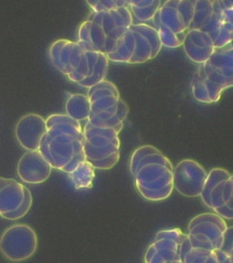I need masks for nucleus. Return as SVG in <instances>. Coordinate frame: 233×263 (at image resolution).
<instances>
[{
	"mask_svg": "<svg viewBox=\"0 0 233 263\" xmlns=\"http://www.w3.org/2000/svg\"><path fill=\"white\" fill-rule=\"evenodd\" d=\"M172 263H182V261H176V262H172Z\"/></svg>",
	"mask_w": 233,
	"mask_h": 263,
	"instance_id": "obj_29",
	"label": "nucleus"
},
{
	"mask_svg": "<svg viewBox=\"0 0 233 263\" xmlns=\"http://www.w3.org/2000/svg\"><path fill=\"white\" fill-rule=\"evenodd\" d=\"M188 239L180 229L160 230L144 254V263H172L181 261V245Z\"/></svg>",
	"mask_w": 233,
	"mask_h": 263,
	"instance_id": "obj_11",
	"label": "nucleus"
},
{
	"mask_svg": "<svg viewBox=\"0 0 233 263\" xmlns=\"http://www.w3.org/2000/svg\"><path fill=\"white\" fill-rule=\"evenodd\" d=\"M70 180L73 184L74 187L79 189H89L92 187L94 182L95 169L89 162H83L78 165L73 172L68 174Z\"/></svg>",
	"mask_w": 233,
	"mask_h": 263,
	"instance_id": "obj_23",
	"label": "nucleus"
},
{
	"mask_svg": "<svg viewBox=\"0 0 233 263\" xmlns=\"http://www.w3.org/2000/svg\"><path fill=\"white\" fill-rule=\"evenodd\" d=\"M92 12H107L119 8H129V1H87Z\"/></svg>",
	"mask_w": 233,
	"mask_h": 263,
	"instance_id": "obj_27",
	"label": "nucleus"
},
{
	"mask_svg": "<svg viewBox=\"0 0 233 263\" xmlns=\"http://www.w3.org/2000/svg\"><path fill=\"white\" fill-rule=\"evenodd\" d=\"M47 133L46 119L37 114H28L16 123L15 136L27 151L38 150L42 137Z\"/></svg>",
	"mask_w": 233,
	"mask_h": 263,
	"instance_id": "obj_18",
	"label": "nucleus"
},
{
	"mask_svg": "<svg viewBox=\"0 0 233 263\" xmlns=\"http://www.w3.org/2000/svg\"><path fill=\"white\" fill-rule=\"evenodd\" d=\"M213 1H195L193 21L189 26V29L202 30L204 29L213 16Z\"/></svg>",
	"mask_w": 233,
	"mask_h": 263,
	"instance_id": "obj_24",
	"label": "nucleus"
},
{
	"mask_svg": "<svg viewBox=\"0 0 233 263\" xmlns=\"http://www.w3.org/2000/svg\"><path fill=\"white\" fill-rule=\"evenodd\" d=\"M119 132L111 128L96 127L87 122L83 128L84 155L94 169L110 170L120 157Z\"/></svg>",
	"mask_w": 233,
	"mask_h": 263,
	"instance_id": "obj_6",
	"label": "nucleus"
},
{
	"mask_svg": "<svg viewBox=\"0 0 233 263\" xmlns=\"http://www.w3.org/2000/svg\"><path fill=\"white\" fill-rule=\"evenodd\" d=\"M233 86V45L215 49L211 56L198 65L190 88L193 98L205 104L216 103L223 91Z\"/></svg>",
	"mask_w": 233,
	"mask_h": 263,
	"instance_id": "obj_4",
	"label": "nucleus"
},
{
	"mask_svg": "<svg viewBox=\"0 0 233 263\" xmlns=\"http://www.w3.org/2000/svg\"><path fill=\"white\" fill-rule=\"evenodd\" d=\"M135 50V42H134V35L131 29H128L126 32L119 37L114 49L109 54L107 57L110 62L116 63H127L130 64L131 59L133 57Z\"/></svg>",
	"mask_w": 233,
	"mask_h": 263,
	"instance_id": "obj_20",
	"label": "nucleus"
},
{
	"mask_svg": "<svg viewBox=\"0 0 233 263\" xmlns=\"http://www.w3.org/2000/svg\"><path fill=\"white\" fill-rule=\"evenodd\" d=\"M66 115L78 123L90 117V101L86 95L74 93L68 96L65 104Z\"/></svg>",
	"mask_w": 233,
	"mask_h": 263,
	"instance_id": "obj_21",
	"label": "nucleus"
},
{
	"mask_svg": "<svg viewBox=\"0 0 233 263\" xmlns=\"http://www.w3.org/2000/svg\"><path fill=\"white\" fill-rule=\"evenodd\" d=\"M221 252L232 256L233 251V238H232V227H228V229L224 233L223 237V241L221 244V249L219 250Z\"/></svg>",
	"mask_w": 233,
	"mask_h": 263,
	"instance_id": "obj_28",
	"label": "nucleus"
},
{
	"mask_svg": "<svg viewBox=\"0 0 233 263\" xmlns=\"http://www.w3.org/2000/svg\"><path fill=\"white\" fill-rule=\"evenodd\" d=\"M87 20L96 21L101 26L106 37V55L112 51L119 37L133 24V16L129 8H116L107 12H91Z\"/></svg>",
	"mask_w": 233,
	"mask_h": 263,
	"instance_id": "obj_14",
	"label": "nucleus"
},
{
	"mask_svg": "<svg viewBox=\"0 0 233 263\" xmlns=\"http://www.w3.org/2000/svg\"><path fill=\"white\" fill-rule=\"evenodd\" d=\"M130 29L135 42V50L130 64H142L155 59L162 48L157 29L147 23H133Z\"/></svg>",
	"mask_w": 233,
	"mask_h": 263,
	"instance_id": "obj_16",
	"label": "nucleus"
},
{
	"mask_svg": "<svg viewBox=\"0 0 233 263\" xmlns=\"http://www.w3.org/2000/svg\"><path fill=\"white\" fill-rule=\"evenodd\" d=\"M161 1H129V9L131 15L139 23H146L154 18L156 14L160 10Z\"/></svg>",
	"mask_w": 233,
	"mask_h": 263,
	"instance_id": "obj_22",
	"label": "nucleus"
},
{
	"mask_svg": "<svg viewBox=\"0 0 233 263\" xmlns=\"http://www.w3.org/2000/svg\"><path fill=\"white\" fill-rule=\"evenodd\" d=\"M38 151L51 167L68 175L85 162L83 128L68 115H49Z\"/></svg>",
	"mask_w": 233,
	"mask_h": 263,
	"instance_id": "obj_1",
	"label": "nucleus"
},
{
	"mask_svg": "<svg viewBox=\"0 0 233 263\" xmlns=\"http://www.w3.org/2000/svg\"><path fill=\"white\" fill-rule=\"evenodd\" d=\"M207 175L204 167L197 161L183 159L173 167V189L185 197H200Z\"/></svg>",
	"mask_w": 233,
	"mask_h": 263,
	"instance_id": "obj_12",
	"label": "nucleus"
},
{
	"mask_svg": "<svg viewBox=\"0 0 233 263\" xmlns=\"http://www.w3.org/2000/svg\"><path fill=\"white\" fill-rule=\"evenodd\" d=\"M32 194L26 185L13 178L0 177V217L17 220L29 213Z\"/></svg>",
	"mask_w": 233,
	"mask_h": 263,
	"instance_id": "obj_10",
	"label": "nucleus"
},
{
	"mask_svg": "<svg viewBox=\"0 0 233 263\" xmlns=\"http://www.w3.org/2000/svg\"><path fill=\"white\" fill-rule=\"evenodd\" d=\"M194 4L195 1L171 0L164 2L152 20L154 23L152 27L160 24L177 35L186 34L193 21Z\"/></svg>",
	"mask_w": 233,
	"mask_h": 263,
	"instance_id": "obj_13",
	"label": "nucleus"
},
{
	"mask_svg": "<svg viewBox=\"0 0 233 263\" xmlns=\"http://www.w3.org/2000/svg\"><path fill=\"white\" fill-rule=\"evenodd\" d=\"M90 117L87 122L96 127L111 128L121 132L130 108L120 98L119 89L112 82L104 80L88 89Z\"/></svg>",
	"mask_w": 233,
	"mask_h": 263,
	"instance_id": "obj_5",
	"label": "nucleus"
},
{
	"mask_svg": "<svg viewBox=\"0 0 233 263\" xmlns=\"http://www.w3.org/2000/svg\"><path fill=\"white\" fill-rule=\"evenodd\" d=\"M154 28L158 31L161 45L167 47L168 49H176L182 46L186 34L177 35L175 33L172 32V30L160 24L156 25Z\"/></svg>",
	"mask_w": 233,
	"mask_h": 263,
	"instance_id": "obj_25",
	"label": "nucleus"
},
{
	"mask_svg": "<svg viewBox=\"0 0 233 263\" xmlns=\"http://www.w3.org/2000/svg\"><path fill=\"white\" fill-rule=\"evenodd\" d=\"M213 16L201 31L209 34L215 49H221L232 43L233 2L213 1Z\"/></svg>",
	"mask_w": 233,
	"mask_h": 263,
	"instance_id": "obj_15",
	"label": "nucleus"
},
{
	"mask_svg": "<svg viewBox=\"0 0 233 263\" xmlns=\"http://www.w3.org/2000/svg\"><path fill=\"white\" fill-rule=\"evenodd\" d=\"M130 172L134 185L145 200L160 202L173 192V164L153 145H142L131 155Z\"/></svg>",
	"mask_w": 233,
	"mask_h": 263,
	"instance_id": "obj_3",
	"label": "nucleus"
},
{
	"mask_svg": "<svg viewBox=\"0 0 233 263\" xmlns=\"http://www.w3.org/2000/svg\"><path fill=\"white\" fill-rule=\"evenodd\" d=\"M52 169L40 152L36 150L27 151L21 156L16 166V173L22 182L37 185L49 179Z\"/></svg>",
	"mask_w": 233,
	"mask_h": 263,
	"instance_id": "obj_17",
	"label": "nucleus"
},
{
	"mask_svg": "<svg viewBox=\"0 0 233 263\" xmlns=\"http://www.w3.org/2000/svg\"><path fill=\"white\" fill-rule=\"evenodd\" d=\"M182 47L188 60L197 65L204 63L215 49L213 39L209 34L199 29H188Z\"/></svg>",
	"mask_w": 233,
	"mask_h": 263,
	"instance_id": "obj_19",
	"label": "nucleus"
},
{
	"mask_svg": "<svg viewBox=\"0 0 233 263\" xmlns=\"http://www.w3.org/2000/svg\"><path fill=\"white\" fill-rule=\"evenodd\" d=\"M182 263H220L216 251L192 248L185 255Z\"/></svg>",
	"mask_w": 233,
	"mask_h": 263,
	"instance_id": "obj_26",
	"label": "nucleus"
},
{
	"mask_svg": "<svg viewBox=\"0 0 233 263\" xmlns=\"http://www.w3.org/2000/svg\"><path fill=\"white\" fill-rule=\"evenodd\" d=\"M228 227L225 220L217 214L201 213L188 223L187 236L193 249L219 251Z\"/></svg>",
	"mask_w": 233,
	"mask_h": 263,
	"instance_id": "obj_8",
	"label": "nucleus"
},
{
	"mask_svg": "<svg viewBox=\"0 0 233 263\" xmlns=\"http://www.w3.org/2000/svg\"><path fill=\"white\" fill-rule=\"evenodd\" d=\"M37 245L36 231L27 224L8 227L0 236V252L13 262L31 258L37 251Z\"/></svg>",
	"mask_w": 233,
	"mask_h": 263,
	"instance_id": "obj_9",
	"label": "nucleus"
},
{
	"mask_svg": "<svg viewBox=\"0 0 233 263\" xmlns=\"http://www.w3.org/2000/svg\"><path fill=\"white\" fill-rule=\"evenodd\" d=\"M50 63L69 81L90 89L106 80L110 61L106 54L83 49L77 41L59 39L49 49Z\"/></svg>",
	"mask_w": 233,
	"mask_h": 263,
	"instance_id": "obj_2",
	"label": "nucleus"
},
{
	"mask_svg": "<svg viewBox=\"0 0 233 263\" xmlns=\"http://www.w3.org/2000/svg\"><path fill=\"white\" fill-rule=\"evenodd\" d=\"M200 197L213 213L224 220H232L233 177L228 170L211 169L207 175Z\"/></svg>",
	"mask_w": 233,
	"mask_h": 263,
	"instance_id": "obj_7",
	"label": "nucleus"
}]
</instances>
